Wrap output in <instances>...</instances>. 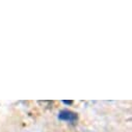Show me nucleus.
Masks as SVG:
<instances>
[{
	"label": "nucleus",
	"instance_id": "1",
	"mask_svg": "<svg viewBox=\"0 0 132 132\" xmlns=\"http://www.w3.org/2000/svg\"><path fill=\"white\" fill-rule=\"evenodd\" d=\"M58 119L60 121H64V122H70V123H73L75 121H77L78 117L75 112L71 111V110H68V109H63L61 111H59L58 113Z\"/></svg>",
	"mask_w": 132,
	"mask_h": 132
},
{
	"label": "nucleus",
	"instance_id": "2",
	"mask_svg": "<svg viewBox=\"0 0 132 132\" xmlns=\"http://www.w3.org/2000/svg\"><path fill=\"white\" fill-rule=\"evenodd\" d=\"M64 104H68V105H71V104H73V101H62Z\"/></svg>",
	"mask_w": 132,
	"mask_h": 132
}]
</instances>
